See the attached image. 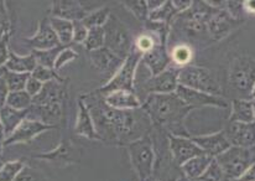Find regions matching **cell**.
<instances>
[{"label":"cell","mask_w":255,"mask_h":181,"mask_svg":"<svg viewBox=\"0 0 255 181\" xmlns=\"http://www.w3.org/2000/svg\"><path fill=\"white\" fill-rule=\"evenodd\" d=\"M36 66V58H35L32 52L25 56H17L16 53L10 51L9 60H7L6 65H5V68L10 71V72L29 73V75H31Z\"/></svg>","instance_id":"cell-26"},{"label":"cell","mask_w":255,"mask_h":181,"mask_svg":"<svg viewBox=\"0 0 255 181\" xmlns=\"http://www.w3.org/2000/svg\"><path fill=\"white\" fill-rule=\"evenodd\" d=\"M109 16H111L109 7H101V9L88 12L85 19L82 20V22L88 30L92 29V27H103L108 21Z\"/></svg>","instance_id":"cell-31"},{"label":"cell","mask_w":255,"mask_h":181,"mask_svg":"<svg viewBox=\"0 0 255 181\" xmlns=\"http://www.w3.org/2000/svg\"><path fill=\"white\" fill-rule=\"evenodd\" d=\"M178 73L180 68L170 67L156 76H151L142 82L134 86V93L144 103L150 94H169L175 93L178 86Z\"/></svg>","instance_id":"cell-3"},{"label":"cell","mask_w":255,"mask_h":181,"mask_svg":"<svg viewBox=\"0 0 255 181\" xmlns=\"http://www.w3.org/2000/svg\"><path fill=\"white\" fill-rule=\"evenodd\" d=\"M191 58H192V51L188 46L178 45L173 48L171 52V61H173L178 68H182L185 66H188Z\"/></svg>","instance_id":"cell-36"},{"label":"cell","mask_w":255,"mask_h":181,"mask_svg":"<svg viewBox=\"0 0 255 181\" xmlns=\"http://www.w3.org/2000/svg\"><path fill=\"white\" fill-rule=\"evenodd\" d=\"M139 181H161V180H159V179H156V178L155 177H149V178H145V179H141V180H139Z\"/></svg>","instance_id":"cell-53"},{"label":"cell","mask_w":255,"mask_h":181,"mask_svg":"<svg viewBox=\"0 0 255 181\" xmlns=\"http://www.w3.org/2000/svg\"><path fill=\"white\" fill-rule=\"evenodd\" d=\"M77 57H78V53L76 52L75 50H72V48H70V47L62 48V50H61V52L58 53L57 58H56L55 67H53V70L57 72V71H60L61 68L65 67L68 62L76 60Z\"/></svg>","instance_id":"cell-39"},{"label":"cell","mask_w":255,"mask_h":181,"mask_svg":"<svg viewBox=\"0 0 255 181\" xmlns=\"http://www.w3.org/2000/svg\"><path fill=\"white\" fill-rule=\"evenodd\" d=\"M234 181H255V163H253L238 179Z\"/></svg>","instance_id":"cell-49"},{"label":"cell","mask_w":255,"mask_h":181,"mask_svg":"<svg viewBox=\"0 0 255 181\" xmlns=\"http://www.w3.org/2000/svg\"><path fill=\"white\" fill-rule=\"evenodd\" d=\"M31 75L29 73H16V72H10L5 68L2 77L6 81L7 87H9L10 92H17V91H25L26 87V82Z\"/></svg>","instance_id":"cell-32"},{"label":"cell","mask_w":255,"mask_h":181,"mask_svg":"<svg viewBox=\"0 0 255 181\" xmlns=\"http://www.w3.org/2000/svg\"><path fill=\"white\" fill-rule=\"evenodd\" d=\"M251 98H252V101H255V85H254L253 90H252V93H251Z\"/></svg>","instance_id":"cell-55"},{"label":"cell","mask_w":255,"mask_h":181,"mask_svg":"<svg viewBox=\"0 0 255 181\" xmlns=\"http://www.w3.org/2000/svg\"><path fill=\"white\" fill-rule=\"evenodd\" d=\"M0 129H2V127H1V123H0Z\"/></svg>","instance_id":"cell-59"},{"label":"cell","mask_w":255,"mask_h":181,"mask_svg":"<svg viewBox=\"0 0 255 181\" xmlns=\"http://www.w3.org/2000/svg\"><path fill=\"white\" fill-rule=\"evenodd\" d=\"M178 85L191 90L222 96L221 86L210 70L201 66L188 65L180 68Z\"/></svg>","instance_id":"cell-4"},{"label":"cell","mask_w":255,"mask_h":181,"mask_svg":"<svg viewBox=\"0 0 255 181\" xmlns=\"http://www.w3.org/2000/svg\"><path fill=\"white\" fill-rule=\"evenodd\" d=\"M229 87L234 92L251 97L255 85V61L253 58L242 56L232 62L228 77Z\"/></svg>","instance_id":"cell-8"},{"label":"cell","mask_w":255,"mask_h":181,"mask_svg":"<svg viewBox=\"0 0 255 181\" xmlns=\"http://www.w3.org/2000/svg\"><path fill=\"white\" fill-rule=\"evenodd\" d=\"M212 159L213 158H211L207 154L198 155V157H195L188 160V162H186L182 167H180L181 172H182V174L187 179L197 180L205 173V170L207 169V167L212 162Z\"/></svg>","instance_id":"cell-27"},{"label":"cell","mask_w":255,"mask_h":181,"mask_svg":"<svg viewBox=\"0 0 255 181\" xmlns=\"http://www.w3.org/2000/svg\"><path fill=\"white\" fill-rule=\"evenodd\" d=\"M9 40H10V31L6 32V34L0 39V67H4V66L6 65L7 60H9V56H10Z\"/></svg>","instance_id":"cell-45"},{"label":"cell","mask_w":255,"mask_h":181,"mask_svg":"<svg viewBox=\"0 0 255 181\" xmlns=\"http://www.w3.org/2000/svg\"><path fill=\"white\" fill-rule=\"evenodd\" d=\"M27 117V111H16L10 107L4 106L0 108V123L5 139L19 127V124Z\"/></svg>","instance_id":"cell-24"},{"label":"cell","mask_w":255,"mask_h":181,"mask_svg":"<svg viewBox=\"0 0 255 181\" xmlns=\"http://www.w3.org/2000/svg\"><path fill=\"white\" fill-rule=\"evenodd\" d=\"M51 27L57 35L58 41L62 47H67L73 42V22L68 20L58 19V17H48Z\"/></svg>","instance_id":"cell-28"},{"label":"cell","mask_w":255,"mask_h":181,"mask_svg":"<svg viewBox=\"0 0 255 181\" xmlns=\"http://www.w3.org/2000/svg\"><path fill=\"white\" fill-rule=\"evenodd\" d=\"M104 42H106V34L103 27H92L88 30V35L86 41L83 42V46L89 52L104 47Z\"/></svg>","instance_id":"cell-33"},{"label":"cell","mask_w":255,"mask_h":181,"mask_svg":"<svg viewBox=\"0 0 255 181\" xmlns=\"http://www.w3.org/2000/svg\"><path fill=\"white\" fill-rule=\"evenodd\" d=\"M104 34H106V42L104 47L118 56L122 60H126L131 52L132 40L129 30L126 25L121 21L117 16L111 14L107 24L103 26Z\"/></svg>","instance_id":"cell-6"},{"label":"cell","mask_w":255,"mask_h":181,"mask_svg":"<svg viewBox=\"0 0 255 181\" xmlns=\"http://www.w3.org/2000/svg\"><path fill=\"white\" fill-rule=\"evenodd\" d=\"M141 62L150 71L151 76H156L170 67L171 56L167 52L166 45L157 44L146 53H142Z\"/></svg>","instance_id":"cell-18"},{"label":"cell","mask_w":255,"mask_h":181,"mask_svg":"<svg viewBox=\"0 0 255 181\" xmlns=\"http://www.w3.org/2000/svg\"><path fill=\"white\" fill-rule=\"evenodd\" d=\"M25 42L34 51H46L61 46L57 35L51 27L50 20L47 17L40 21L36 34L34 36L25 39Z\"/></svg>","instance_id":"cell-15"},{"label":"cell","mask_w":255,"mask_h":181,"mask_svg":"<svg viewBox=\"0 0 255 181\" xmlns=\"http://www.w3.org/2000/svg\"><path fill=\"white\" fill-rule=\"evenodd\" d=\"M67 93V86L63 80H53L43 83L41 92L32 98V104L43 106V104H62Z\"/></svg>","instance_id":"cell-17"},{"label":"cell","mask_w":255,"mask_h":181,"mask_svg":"<svg viewBox=\"0 0 255 181\" xmlns=\"http://www.w3.org/2000/svg\"><path fill=\"white\" fill-rule=\"evenodd\" d=\"M68 153H70V149L66 148L65 145H61L60 148H57L53 152L48 153V154H41L36 155V158H40V159H46V160H53V162H62V160H66L68 158Z\"/></svg>","instance_id":"cell-42"},{"label":"cell","mask_w":255,"mask_h":181,"mask_svg":"<svg viewBox=\"0 0 255 181\" xmlns=\"http://www.w3.org/2000/svg\"><path fill=\"white\" fill-rule=\"evenodd\" d=\"M9 93H10V90L9 87H7L6 81L4 80L2 76H0V108H2V107L6 104V99H7V96H9Z\"/></svg>","instance_id":"cell-48"},{"label":"cell","mask_w":255,"mask_h":181,"mask_svg":"<svg viewBox=\"0 0 255 181\" xmlns=\"http://www.w3.org/2000/svg\"><path fill=\"white\" fill-rule=\"evenodd\" d=\"M237 22L238 20L234 19L227 10L221 9L211 16V19L207 21L206 29L214 40H221L231 32Z\"/></svg>","instance_id":"cell-19"},{"label":"cell","mask_w":255,"mask_h":181,"mask_svg":"<svg viewBox=\"0 0 255 181\" xmlns=\"http://www.w3.org/2000/svg\"><path fill=\"white\" fill-rule=\"evenodd\" d=\"M87 14H88L87 10L78 1H67V0L53 1L52 9H51V16L52 17L68 20V21L72 22L83 20Z\"/></svg>","instance_id":"cell-21"},{"label":"cell","mask_w":255,"mask_h":181,"mask_svg":"<svg viewBox=\"0 0 255 181\" xmlns=\"http://www.w3.org/2000/svg\"><path fill=\"white\" fill-rule=\"evenodd\" d=\"M52 128H55V127L41 123L39 121H34V119L25 118L19 124V127L4 140V147H9V145L12 144H25V143H29L34 138L43 133V132H47Z\"/></svg>","instance_id":"cell-11"},{"label":"cell","mask_w":255,"mask_h":181,"mask_svg":"<svg viewBox=\"0 0 255 181\" xmlns=\"http://www.w3.org/2000/svg\"><path fill=\"white\" fill-rule=\"evenodd\" d=\"M107 103L113 108L119 111H131L139 109L142 107L141 101L137 98L134 92L129 91H116L104 96Z\"/></svg>","instance_id":"cell-22"},{"label":"cell","mask_w":255,"mask_h":181,"mask_svg":"<svg viewBox=\"0 0 255 181\" xmlns=\"http://www.w3.org/2000/svg\"><path fill=\"white\" fill-rule=\"evenodd\" d=\"M87 35H88V29L83 24L82 20L73 21V42L83 45L87 39Z\"/></svg>","instance_id":"cell-43"},{"label":"cell","mask_w":255,"mask_h":181,"mask_svg":"<svg viewBox=\"0 0 255 181\" xmlns=\"http://www.w3.org/2000/svg\"><path fill=\"white\" fill-rule=\"evenodd\" d=\"M126 6L137 19L140 20H146L147 15H149V10H147L146 1H142V0H134V1H124Z\"/></svg>","instance_id":"cell-40"},{"label":"cell","mask_w":255,"mask_h":181,"mask_svg":"<svg viewBox=\"0 0 255 181\" xmlns=\"http://www.w3.org/2000/svg\"><path fill=\"white\" fill-rule=\"evenodd\" d=\"M10 31V19L5 1H0V39Z\"/></svg>","instance_id":"cell-44"},{"label":"cell","mask_w":255,"mask_h":181,"mask_svg":"<svg viewBox=\"0 0 255 181\" xmlns=\"http://www.w3.org/2000/svg\"><path fill=\"white\" fill-rule=\"evenodd\" d=\"M243 7L248 12H252V14H255V0H251V1H244Z\"/></svg>","instance_id":"cell-51"},{"label":"cell","mask_w":255,"mask_h":181,"mask_svg":"<svg viewBox=\"0 0 255 181\" xmlns=\"http://www.w3.org/2000/svg\"><path fill=\"white\" fill-rule=\"evenodd\" d=\"M88 57L91 65L97 71H99L103 75L111 76V78L116 75L117 71L121 68V66L124 62V60L119 58L118 56L114 55L112 51H109L106 47H102L96 51H89Z\"/></svg>","instance_id":"cell-14"},{"label":"cell","mask_w":255,"mask_h":181,"mask_svg":"<svg viewBox=\"0 0 255 181\" xmlns=\"http://www.w3.org/2000/svg\"><path fill=\"white\" fill-rule=\"evenodd\" d=\"M186 181H197V180H190V179H187Z\"/></svg>","instance_id":"cell-57"},{"label":"cell","mask_w":255,"mask_h":181,"mask_svg":"<svg viewBox=\"0 0 255 181\" xmlns=\"http://www.w3.org/2000/svg\"><path fill=\"white\" fill-rule=\"evenodd\" d=\"M178 14L177 10L173 6L172 1H165L160 7H157L154 11H150L147 15V20L152 22H162V24H169V21Z\"/></svg>","instance_id":"cell-29"},{"label":"cell","mask_w":255,"mask_h":181,"mask_svg":"<svg viewBox=\"0 0 255 181\" xmlns=\"http://www.w3.org/2000/svg\"><path fill=\"white\" fill-rule=\"evenodd\" d=\"M14 181H43V179L36 170L29 167H24Z\"/></svg>","instance_id":"cell-46"},{"label":"cell","mask_w":255,"mask_h":181,"mask_svg":"<svg viewBox=\"0 0 255 181\" xmlns=\"http://www.w3.org/2000/svg\"><path fill=\"white\" fill-rule=\"evenodd\" d=\"M43 87V83L40 82L39 80H36V78H34L32 76H30L29 80H27L26 82V87H25V91L27 92V93L30 94V96L34 98V97H36L37 94L40 93Z\"/></svg>","instance_id":"cell-47"},{"label":"cell","mask_w":255,"mask_h":181,"mask_svg":"<svg viewBox=\"0 0 255 181\" xmlns=\"http://www.w3.org/2000/svg\"><path fill=\"white\" fill-rule=\"evenodd\" d=\"M157 45V42L155 41L154 37L150 34H144L141 36H139V39L136 40V44H135V48L139 51L140 53H146L147 51L151 50L152 47Z\"/></svg>","instance_id":"cell-41"},{"label":"cell","mask_w":255,"mask_h":181,"mask_svg":"<svg viewBox=\"0 0 255 181\" xmlns=\"http://www.w3.org/2000/svg\"><path fill=\"white\" fill-rule=\"evenodd\" d=\"M216 160L221 165L224 175H226V179L228 180L238 179L254 163L249 149L238 147H231L223 154L218 155Z\"/></svg>","instance_id":"cell-9"},{"label":"cell","mask_w":255,"mask_h":181,"mask_svg":"<svg viewBox=\"0 0 255 181\" xmlns=\"http://www.w3.org/2000/svg\"><path fill=\"white\" fill-rule=\"evenodd\" d=\"M229 122L238 123H254L253 102L249 99L238 98L232 102V112Z\"/></svg>","instance_id":"cell-25"},{"label":"cell","mask_w":255,"mask_h":181,"mask_svg":"<svg viewBox=\"0 0 255 181\" xmlns=\"http://www.w3.org/2000/svg\"><path fill=\"white\" fill-rule=\"evenodd\" d=\"M81 99L91 113L99 138L109 144L129 145L149 136L152 123L145 109L119 111L109 106L99 92L83 94Z\"/></svg>","instance_id":"cell-1"},{"label":"cell","mask_w":255,"mask_h":181,"mask_svg":"<svg viewBox=\"0 0 255 181\" xmlns=\"http://www.w3.org/2000/svg\"><path fill=\"white\" fill-rule=\"evenodd\" d=\"M31 104L32 97L26 91H17L10 92L5 106L16 109V111H27L31 107Z\"/></svg>","instance_id":"cell-30"},{"label":"cell","mask_w":255,"mask_h":181,"mask_svg":"<svg viewBox=\"0 0 255 181\" xmlns=\"http://www.w3.org/2000/svg\"><path fill=\"white\" fill-rule=\"evenodd\" d=\"M172 4L178 12L186 11V10L190 9V7L192 6V1H181V0H177V1H176V0H173Z\"/></svg>","instance_id":"cell-50"},{"label":"cell","mask_w":255,"mask_h":181,"mask_svg":"<svg viewBox=\"0 0 255 181\" xmlns=\"http://www.w3.org/2000/svg\"><path fill=\"white\" fill-rule=\"evenodd\" d=\"M130 162L136 172L139 180L151 177L154 173L155 152L150 137H144L127 145Z\"/></svg>","instance_id":"cell-7"},{"label":"cell","mask_w":255,"mask_h":181,"mask_svg":"<svg viewBox=\"0 0 255 181\" xmlns=\"http://www.w3.org/2000/svg\"><path fill=\"white\" fill-rule=\"evenodd\" d=\"M62 48L65 47L58 46V47L51 48V50H46V51H32V53H34L35 58H36L37 65L45 66V67H48V68H53L55 67L56 58H57L58 53L61 52Z\"/></svg>","instance_id":"cell-34"},{"label":"cell","mask_w":255,"mask_h":181,"mask_svg":"<svg viewBox=\"0 0 255 181\" xmlns=\"http://www.w3.org/2000/svg\"><path fill=\"white\" fill-rule=\"evenodd\" d=\"M224 134L232 147L249 149L255 144V124L228 122L224 128Z\"/></svg>","instance_id":"cell-12"},{"label":"cell","mask_w":255,"mask_h":181,"mask_svg":"<svg viewBox=\"0 0 255 181\" xmlns=\"http://www.w3.org/2000/svg\"><path fill=\"white\" fill-rule=\"evenodd\" d=\"M249 152H251L252 158H253V162L255 163V144L252 148H249Z\"/></svg>","instance_id":"cell-54"},{"label":"cell","mask_w":255,"mask_h":181,"mask_svg":"<svg viewBox=\"0 0 255 181\" xmlns=\"http://www.w3.org/2000/svg\"><path fill=\"white\" fill-rule=\"evenodd\" d=\"M75 132L78 136H82L88 139L101 140L98 133L94 127L93 119H92L91 113H89L88 108L85 104V102L80 98L78 101V112H77V122H76Z\"/></svg>","instance_id":"cell-23"},{"label":"cell","mask_w":255,"mask_h":181,"mask_svg":"<svg viewBox=\"0 0 255 181\" xmlns=\"http://www.w3.org/2000/svg\"><path fill=\"white\" fill-rule=\"evenodd\" d=\"M142 108L155 127L162 128L170 136L190 138L183 122L192 108L176 93L150 94L142 103Z\"/></svg>","instance_id":"cell-2"},{"label":"cell","mask_w":255,"mask_h":181,"mask_svg":"<svg viewBox=\"0 0 255 181\" xmlns=\"http://www.w3.org/2000/svg\"><path fill=\"white\" fill-rule=\"evenodd\" d=\"M31 76L42 83H47L53 80H62V78L56 73V71L53 70V68H48V67H45V66H40V65H37L36 67H35V70L32 71Z\"/></svg>","instance_id":"cell-38"},{"label":"cell","mask_w":255,"mask_h":181,"mask_svg":"<svg viewBox=\"0 0 255 181\" xmlns=\"http://www.w3.org/2000/svg\"><path fill=\"white\" fill-rule=\"evenodd\" d=\"M176 96L182 99L191 108H202V107H218V108H227L228 102L222 96L205 93V92L191 90V88L177 86L176 88Z\"/></svg>","instance_id":"cell-10"},{"label":"cell","mask_w":255,"mask_h":181,"mask_svg":"<svg viewBox=\"0 0 255 181\" xmlns=\"http://www.w3.org/2000/svg\"><path fill=\"white\" fill-rule=\"evenodd\" d=\"M253 102V108H254V124H255V101H252Z\"/></svg>","instance_id":"cell-56"},{"label":"cell","mask_w":255,"mask_h":181,"mask_svg":"<svg viewBox=\"0 0 255 181\" xmlns=\"http://www.w3.org/2000/svg\"><path fill=\"white\" fill-rule=\"evenodd\" d=\"M4 140H5V136L2 129H0V158H1V150L4 148Z\"/></svg>","instance_id":"cell-52"},{"label":"cell","mask_w":255,"mask_h":181,"mask_svg":"<svg viewBox=\"0 0 255 181\" xmlns=\"http://www.w3.org/2000/svg\"><path fill=\"white\" fill-rule=\"evenodd\" d=\"M26 118L56 127V124L60 123L62 118V104H43V106L31 104V107L27 109Z\"/></svg>","instance_id":"cell-20"},{"label":"cell","mask_w":255,"mask_h":181,"mask_svg":"<svg viewBox=\"0 0 255 181\" xmlns=\"http://www.w3.org/2000/svg\"><path fill=\"white\" fill-rule=\"evenodd\" d=\"M224 179H226V175H224L223 169L218 164L216 158H213L207 169L198 178L197 181H224Z\"/></svg>","instance_id":"cell-37"},{"label":"cell","mask_w":255,"mask_h":181,"mask_svg":"<svg viewBox=\"0 0 255 181\" xmlns=\"http://www.w3.org/2000/svg\"><path fill=\"white\" fill-rule=\"evenodd\" d=\"M224 181H234V180H228V179H224Z\"/></svg>","instance_id":"cell-58"},{"label":"cell","mask_w":255,"mask_h":181,"mask_svg":"<svg viewBox=\"0 0 255 181\" xmlns=\"http://www.w3.org/2000/svg\"><path fill=\"white\" fill-rule=\"evenodd\" d=\"M169 144L173 162L178 167H182L186 162L192 158L205 154L191 138L176 137L169 134Z\"/></svg>","instance_id":"cell-13"},{"label":"cell","mask_w":255,"mask_h":181,"mask_svg":"<svg viewBox=\"0 0 255 181\" xmlns=\"http://www.w3.org/2000/svg\"><path fill=\"white\" fill-rule=\"evenodd\" d=\"M191 139L201 148L205 154L210 155L211 158H217L232 147L223 131L212 134H205V136H196Z\"/></svg>","instance_id":"cell-16"},{"label":"cell","mask_w":255,"mask_h":181,"mask_svg":"<svg viewBox=\"0 0 255 181\" xmlns=\"http://www.w3.org/2000/svg\"><path fill=\"white\" fill-rule=\"evenodd\" d=\"M24 167L22 160L4 163L0 168V181H14Z\"/></svg>","instance_id":"cell-35"},{"label":"cell","mask_w":255,"mask_h":181,"mask_svg":"<svg viewBox=\"0 0 255 181\" xmlns=\"http://www.w3.org/2000/svg\"><path fill=\"white\" fill-rule=\"evenodd\" d=\"M142 53H140L136 48H132L129 56L124 60L123 65L121 66L116 75L108 81L107 85L101 87L97 92H99L103 96L112 93L116 91H129L134 92V81L136 68L141 61Z\"/></svg>","instance_id":"cell-5"}]
</instances>
